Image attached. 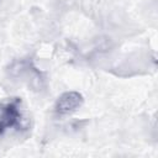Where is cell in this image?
<instances>
[{"mask_svg": "<svg viewBox=\"0 0 158 158\" xmlns=\"http://www.w3.org/2000/svg\"><path fill=\"white\" fill-rule=\"evenodd\" d=\"M22 121L21 99L9 98L0 102V135L5 131L20 126Z\"/></svg>", "mask_w": 158, "mask_h": 158, "instance_id": "6da1fadb", "label": "cell"}, {"mask_svg": "<svg viewBox=\"0 0 158 158\" xmlns=\"http://www.w3.org/2000/svg\"><path fill=\"white\" fill-rule=\"evenodd\" d=\"M84 98L78 91H65L56 101L54 111L58 115H68L74 112L83 105Z\"/></svg>", "mask_w": 158, "mask_h": 158, "instance_id": "7a4b0ae2", "label": "cell"}]
</instances>
